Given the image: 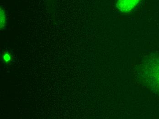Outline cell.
Instances as JSON below:
<instances>
[{
    "label": "cell",
    "mask_w": 159,
    "mask_h": 119,
    "mask_svg": "<svg viewBox=\"0 0 159 119\" xmlns=\"http://www.w3.org/2000/svg\"><path fill=\"white\" fill-rule=\"evenodd\" d=\"M0 13H1V28L2 29L6 24V15L5 11L1 7V10H0Z\"/></svg>",
    "instance_id": "3"
},
{
    "label": "cell",
    "mask_w": 159,
    "mask_h": 119,
    "mask_svg": "<svg viewBox=\"0 0 159 119\" xmlns=\"http://www.w3.org/2000/svg\"><path fill=\"white\" fill-rule=\"evenodd\" d=\"M140 0H118L117 8L121 12L127 13L132 10L138 4Z\"/></svg>",
    "instance_id": "2"
},
{
    "label": "cell",
    "mask_w": 159,
    "mask_h": 119,
    "mask_svg": "<svg viewBox=\"0 0 159 119\" xmlns=\"http://www.w3.org/2000/svg\"><path fill=\"white\" fill-rule=\"evenodd\" d=\"M142 74L147 85L159 92V57H151L145 61Z\"/></svg>",
    "instance_id": "1"
},
{
    "label": "cell",
    "mask_w": 159,
    "mask_h": 119,
    "mask_svg": "<svg viewBox=\"0 0 159 119\" xmlns=\"http://www.w3.org/2000/svg\"><path fill=\"white\" fill-rule=\"evenodd\" d=\"M3 60L5 63H9L11 60V56L9 52H6L3 55Z\"/></svg>",
    "instance_id": "4"
}]
</instances>
